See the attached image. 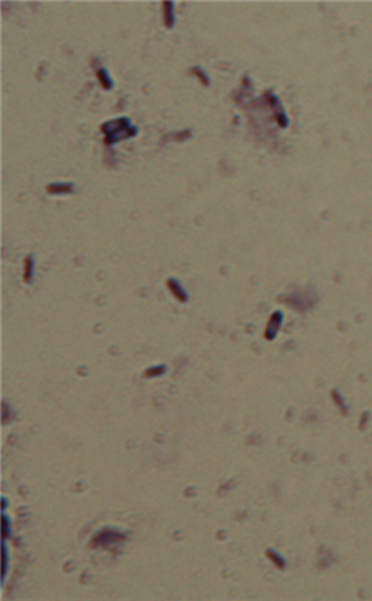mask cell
<instances>
[{
  "label": "cell",
  "mask_w": 372,
  "mask_h": 601,
  "mask_svg": "<svg viewBox=\"0 0 372 601\" xmlns=\"http://www.w3.org/2000/svg\"><path fill=\"white\" fill-rule=\"evenodd\" d=\"M164 370H165V366H159V368H153V369H149V370H146L144 376H147V378H150V376H156V375H161V373H162Z\"/></svg>",
  "instance_id": "cell-10"
},
{
  "label": "cell",
  "mask_w": 372,
  "mask_h": 601,
  "mask_svg": "<svg viewBox=\"0 0 372 601\" xmlns=\"http://www.w3.org/2000/svg\"><path fill=\"white\" fill-rule=\"evenodd\" d=\"M95 78H97V81H98V84H100V87H101L103 90L109 91V90L113 88V81H112L109 72H107L104 67L95 69Z\"/></svg>",
  "instance_id": "cell-6"
},
{
  "label": "cell",
  "mask_w": 372,
  "mask_h": 601,
  "mask_svg": "<svg viewBox=\"0 0 372 601\" xmlns=\"http://www.w3.org/2000/svg\"><path fill=\"white\" fill-rule=\"evenodd\" d=\"M191 73H194L198 79H200V82L203 84V85H209V78H207V75L200 69V67H194V69H191Z\"/></svg>",
  "instance_id": "cell-9"
},
{
  "label": "cell",
  "mask_w": 372,
  "mask_h": 601,
  "mask_svg": "<svg viewBox=\"0 0 372 601\" xmlns=\"http://www.w3.org/2000/svg\"><path fill=\"white\" fill-rule=\"evenodd\" d=\"M33 276H35V259L33 256H27L24 259V281L30 284L33 281Z\"/></svg>",
  "instance_id": "cell-8"
},
{
  "label": "cell",
  "mask_w": 372,
  "mask_h": 601,
  "mask_svg": "<svg viewBox=\"0 0 372 601\" xmlns=\"http://www.w3.org/2000/svg\"><path fill=\"white\" fill-rule=\"evenodd\" d=\"M131 125V121H130V118H116V119H112V121H107V122H104V124H101L100 125V131L107 137V136H112V134H115V133H118V131H121V130H124V128H127V127H130Z\"/></svg>",
  "instance_id": "cell-2"
},
{
  "label": "cell",
  "mask_w": 372,
  "mask_h": 601,
  "mask_svg": "<svg viewBox=\"0 0 372 601\" xmlns=\"http://www.w3.org/2000/svg\"><path fill=\"white\" fill-rule=\"evenodd\" d=\"M136 134H137V128L133 127V125H130V127H127V128H124V130H121V131H118V133H115V134H112V136L104 137V143H106V144H115V143H118V141H121V140L131 139V137H134Z\"/></svg>",
  "instance_id": "cell-3"
},
{
  "label": "cell",
  "mask_w": 372,
  "mask_h": 601,
  "mask_svg": "<svg viewBox=\"0 0 372 601\" xmlns=\"http://www.w3.org/2000/svg\"><path fill=\"white\" fill-rule=\"evenodd\" d=\"M46 190L52 195H60V193H72L73 185L72 183H54L46 187Z\"/></svg>",
  "instance_id": "cell-7"
},
{
  "label": "cell",
  "mask_w": 372,
  "mask_h": 601,
  "mask_svg": "<svg viewBox=\"0 0 372 601\" xmlns=\"http://www.w3.org/2000/svg\"><path fill=\"white\" fill-rule=\"evenodd\" d=\"M162 23L165 29H173L176 24L174 2H162Z\"/></svg>",
  "instance_id": "cell-4"
},
{
  "label": "cell",
  "mask_w": 372,
  "mask_h": 601,
  "mask_svg": "<svg viewBox=\"0 0 372 601\" xmlns=\"http://www.w3.org/2000/svg\"><path fill=\"white\" fill-rule=\"evenodd\" d=\"M124 540H125V534H122L116 530H103L93 537L91 546L93 548H107V546L121 543Z\"/></svg>",
  "instance_id": "cell-1"
},
{
  "label": "cell",
  "mask_w": 372,
  "mask_h": 601,
  "mask_svg": "<svg viewBox=\"0 0 372 601\" xmlns=\"http://www.w3.org/2000/svg\"><path fill=\"white\" fill-rule=\"evenodd\" d=\"M167 286H168L170 293H171L177 301H180V302H186V301H188V293L185 292L183 286H182L176 278L167 280Z\"/></svg>",
  "instance_id": "cell-5"
},
{
  "label": "cell",
  "mask_w": 372,
  "mask_h": 601,
  "mask_svg": "<svg viewBox=\"0 0 372 601\" xmlns=\"http://www.w3.org/2000/svg\"><path fill=\"white\" fill-rule=\"evenodd\" d=\"M2 524H3V537H8L9 536V519H8V516L2 518Z\"/></svg>",
  "instance_id": "cell-11"
}]
</instances>
